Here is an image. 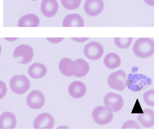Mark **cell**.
Here are the masks:
<instances>
[{"instance_id":"cell-32","label":"cell","mask_w":159,"mask_h":136,"mask_svg":"<svg viewBox=\"0 0 159 136\" xmlns=\"http://www.w3.org/2000/svg\"><path fill=\"white\" fill-rule=\"evenodd\" d=\"M31 1H37V0H31Z\"/></svg>"},{"instance_id":"cell-18","label":"cell","mask_w":159,"mask_h":136,"mask_svg":"<svg viewBox=\"0 0 159 136\" xmlns=\"http://www.w3.org/2000/svg\"><path fill=\"white\" fill-rule=\"evenodd\" d=\"M84 26V20L78 14L74 13L67 15L63 20L62 27H83Z\"/></svg>"},{"instance_id":"cell-15","label":"cell","mask_w":159,"mask_h":136,"mask_svg":"<svg viewBox=\"0 0 159 136\" xmlns=\"http://www.w3.org/2000/svg\"><path fill=\"white\" fill-rule=\"evenodd\" d=\"M48 72V68L45 65L41 63H33L28 70L29 75L33 79H40L45 77Z\"/></svg>"},{"instance_id":"cell-25","label":"cell","mask_w":159,"mask_h":136,"mask_svg":"<svg viewBox=\"0 0 159 136\" xmlns=\"http://www.w3.org/2000/svg\"><path fill=\"white\" fill-rule=\"evenodd\" d=\"M7 93L6 84L2 80H0V100L2 99Z\"/></svg>"},{"instance_id":"cell-22","label":"cell","mask_w":159,"mask_h":136,"mask_svg":"<svg viewBox=\"0 0 159 136\" xmlns=\"http://www.w3.org/2000/svg\"><path fill=\"white\" fill-rule=\"evenodd\" d=\"M82 0H61L63 7L68 10L77 9L81 4Z\"/></svg>"},{"instance_id":"cell-4","label":"cell","mask_w":159,"mask_h":136,"mask_svg":"<svg viewBox=\"0 0 159 136\" xmlns=\"http://www.w3.org/2000/svg\"><path fill=\"white\" fill-rule=\"evenodd\" d=\"M105 107L112 112H117L123 108L124 100L121 95L113 92H109L104 99Z\"/></svg>"},{"instance_id":"cell-2","label":"cell","mask_w":159,"mask_h":136,"mask_svg":"<svg viewBox=\"0 0 159 136\" xmlns=\"http://www.w3.org/2000/svg\"><path fill=\"white\" fill-rule=\"evenodd\" d=\"M34 57V50L28 44H21L16 48L13 52V57L16 62L25 65L31 62Z\"/></svg>"},{"instance_id":"cell-28","label":"cell","mask_w":159,"mask_h":136,"mask_svg":"<svg viewBox=\"0 0 159 136\" xmlns=\"http://www.w3.org/2000/svg\"><path fill=\"white\" fill-rule=\"evenodd\" d=\"M144 1L150 6H154V0H144Z\"/></svg>"},{"instance_id":"cell-30","label":"cell","mask_w":159,"mask_h":136,"mask_svg":"<svg viewBox=\"0 0 159 136\" xmlns=\"http://www.w3.org/2000/svg\"><path fill=\"white\" fill-rule=\"evenodd\" d=\"M57 129H70L69 127L68 126H60L58 127Z\"/></svg>"},{"instance_id":"cell-5","label":"cell","mask_w":159,"mask_h":136,"mask_svg":"<svg viewBox=\"0 0 159 136\" xmlns=\"http://www.w3.org/2000/svg\"><path fill=\"white\" fill-rule=\"evenodd\" d=\"M127 75L123 70H118L111 73L107 79V84L111 89L123 91L126 88Z\"/></svg>"},{"instance_id":"cell-6","label":"cell","mask_w":159,"mask_h":136,"mask_svg":"<svg viewBox=\"0 0 159 136\" xmlns=\"http://www.w3.org/2000/svg\"><path fill=\"white\" fill-rule=\"evenodd\" d=\"M92 117L97 124L106 125L110 123L113 119V112L110 111L104 106H98L93 110Z\"/></svg>"},{"instance_id":"cell-27","label":"cell","mask_w":159,"mask_h":136,"mask_svg":"<svg viewBox=\"0 0 159 136\" xmlns=\"http://www.w3.org/2000/svg\"><path fill=\"white\" fill-rule=\"evenodd\" d=\"M72 40H73L74 41L78 42V43H83L85 42V41H87V40H88L89 38H72Z\"/></svg>"},{"instance_id":"cell-13","label":"cell","mask_w":159,"mask_h":136,"mask_svg":"<svg viewBox=\"0 0 159 136\" xmlns=\"http://www.w3.org/2000/svg\"><path fill=\"white\" fill-rule=\"evenodd\" d=\"M68 91L70 97L75 99H80L85 95L87 87L84 83L76 80L70 84Z\"/></svg>"},{"instance_id":"cell-24","label":"cell","mask_w":159,"mask_h":136,"mask_svg":"<svg viewBox=\"0 0 159 136\" xmlns=\"http://www.w3.org/2000/svg\"><path fill=\"white\" fill-rule=\"evenodd\" d=\"M122 129H140L141 127L138 124L137 121L134 120H130L125 122L121 127Z\"/></svg>"},{"instance_id":"cell-16","label":"cell","mask_w":159,"mask_h":136,"mask_svg":"<svg viewBox=\"0 0 159 136\" xmlns=\"http://www.w3.org/2000/svg\"><path fill=\"white\" fill-rule=\"evenodd\" d=\"M138 121L145 128H150L154 125V112L150 109H146L142 114L138 115Z\"/></svg>"},{"instance_id":"cell-23","label":"cell","mask_w":159,"mask_h":136,"mask_svg":"<svg viewBox=\"0 0 159 136\" xmlns=\"http://www.w3.org/2000/svg\"><path fill=\"white\" fill-rule=\"evenodd\" d=\"M143 100L146 104L150 107H154V90H148L143 94Z\"/></svg>"},{"instance_id":"cell-20","label":"cell","mask_w":159,"mask_h":136,"mask_svg":"<svg viewBox=\"0 0 159 136\" xmlns=\"http://www.w3.org/2000/svg\"><path fill=\"white\" fill-rule=\"evenodd\" d=\"M75 61L77 63L78 67L77 72L75 75V77L77 78L84 77L89 72V64L82 58H78Z\"/></svg>"},{"instance_id":"cell-12","label":"cell","mask_w":159,"mask_h":136,"mask_svg":"<svg viewBox=\"0 0 159 136\" xmlns=\"http://www.w3.org/2000/svg\"><path fill=\"white\" fill-rule=\"evenodd\" d=\"M59 5L57 0H43L40 10L45 17L52 18L58 12Z\"/></svg>"},{"instance_id":"cell-31","label":"cell","mask_w":159,"mask_h":136,"mask_svg":"<svg viewBox=\"0 0 159 136\" xmlns=\"http://www.w3.org/2000/svg\"><path fill=\"white\" fill-rule=\"evenodd\" d=\"M1 52H2V47H1V45L0 44V55L1 54Z\"/></svg>"},{"instance_id":"cell-21","label":"cell","mask_w":159,"mask_h":136,"mask_svg":"<svg viewBox=\"0 0 159 136\" xmlns=\"http://www.w3.org/2000/svg\"><path fill=\"white\" fill-rule=\"evenodd\" d=\"M133 38H115L114 43L116 46L121 49H127L132 44Z\"/></svg>"},{"instance_id":"cell-19","label":"cell","mask_w":159,"mask_h":136,"mask_svg":"<svg viewBox=\"0 0 159 136\" xmlns=\"http://www.w3.org/2000/svg\"><path fill=\"white\" fill-rule=\"evenodd\" d=\"M104 63L107 68L113 70L120 66L121 60L118 54L111 52L107 54L104 57Z\"/></svg>"},{"instance_id":"cell-11","label":"cell","mask_w":159,"mask_h":136,"mask_svg":"<svg viewBox=\"0 0 159 136\" xmlns=\"http://www.w3.org/2000/svg\"><path fill=\"white\" fill-rule=\"evenodd\" d=\"M104 9V2L102 0H86L84 5L85 12L91 17L100 15Z\"/></svg>"},{"instance_id":"cell-1","label":"cell","mask_w":159,"mask_h":136,"mask_svg":"<svg viewBox=\"0 0 159 136\" xmlns=\"http://www.w3.org/2000/svg\"><path fill=\"white\" fill-rule=\"evenodd\" d=\"M133 51L139 58H149L154 53V42L149 38H139L135 41Z\"/></svg>"},{"instance_id":"cell-29","label":"cell","mask_w":159,"mask_h":136,"mask_svg":"<svg viewBox=\"0 0 159 136\" xmlns=\"http://www.w3.org/2000/svg\"><path fill=\"white\" fill-rule=\"evenodd\" d=\"M4 39H5V40H6L7 41H15L16 40H17L18 39V38H4Z\"/></svg>"},{"instance_id":"cell-17","label":"cell","mask_w":159,"mask_h":136,"mask_svg":"<svg viewBox=\"0 0 159 136\" xmlns=\"http://www.w3.org/2000/svg\"><path fill=\"white\" fill-rule=\"evenodd\" d=\"M40 19L36 15L29 13L24 15L18 20L17 26L19 27H37L40 25Z\"/></svg>"},{"instance_id":"cell-10","label":"cell","mask_w":159,"mask_h":136,"mask_svg":"<svg viewBox=\"0 0 159 136\" xmlns=\"http://www.w3.org/2000/svg\"><path fill=\"white\" fill-rule=\"evenodd\" d=\"M61 73L66 77L75 76L78 70L77 65L75 61L65 57L61 60L58 64Z\"/></svg>"},{"instance_id":"cell-3","label":"cell","mask_w":159,"mask_h":136,"mask_svg":"<svg viewBox=\"0 0 159 136\" xmlns=\"http://www.w3.org/2000/svg\"><path fill=\"white\" fill-rule=\"evenodd\" d=\"M10 88L16 94H24L30 87V82L27 76L17 75L12 77L10 81Z\"/></svg>"},{"instance_id":"cell-8","label":"cell","mask_w":159,"mask_h":136,"mask_svg":"<svg viewBox=\"0 0 159 136\" xmlns=\"http://www.w3.org/2000/svg\"><path fill=\"white\" fill-rule=\"evenodd\" d=\"M26 102L28 106L32 109H40L45 104V97L41 91L33 90L27 95Z\"/></svg>"},{"instance_id":"cell-14","label":"cell","mask_w":159,"mask_h":136,"mask_svg":"<svg viewBox=\"0 0 159 136\" xmlns=\"http://www.w3.org/2000/svg\"><path fill=\"white\" fill-rule=\"evenodd\" d=\"M17 123L16 117L11 112H5L0 115V129H15Z\"/></svg>"},{"instance_id":"cell-7","label":"cell","mask_w":159,"mask_h":136,"mask_svg":"<svg viewBox=\"0 0 159 136\" xmlns=\"http://www.w3.org/2000/svg\"><path fill=\"white\" fill-rule=\"evenodd\" d=\"M84 54L87 58L95 61L99 60L104 53V48L97 41H91L85 45L84 48Z\"/></svg>"},{"instance_id":"cell-9","label":"cell","mask_w":159,"mask_h":136,"mask_svg":"<svg viewBox=\"0 0 159 136\" xmlns=\"http://www.w3.org/2000/svg\"><path fill=\"white\" fill-rule=\"evenodd\" d=\"M55 124V120L52 115L48 112L41 113L38 115L33 122L35 129H51Z\"/></svg>"},{"instance_id":"cell-26","label":"cell","mask_w":159,"mask_h":136,"mask_svg":"<svg viewBox=\"0 0 159 136\" xmlns=\"http://www.w3.org/2000/svg\"><path fill=\"white\" fill-rule=\"evenodd\" d=\"M47 40L52 44H58L64 40L63 38H47Z\"/></svg>"}]
</instances>
